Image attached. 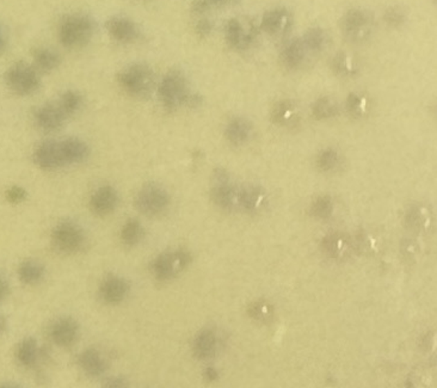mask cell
Here are the masks:
<instances>
[{
	"label": "cell",
	"mask_w": 437,
	"mask_h": 388,
	"mask_svg": "<svg viewBox=\"0 0 437 388\" xmlns=\"http://www.w3.org/2000/svg\"><path fill=\"white\" fill-rule=\"evenodd\" d=\"M220 340L213 330H202L197 333L193 343L194 355L200 360H210L218 353Z\"/></svg>",
	"instance_id": "18"
},
{
	"label": "cell",
	"mask_w": 437,
	"mask_h": 388,
	"mask_svg": "<svg viewBox=\"0 0 437 388\" xmlns=\"http://www.w3.org/2000/svg\"><path fill=\"white\" fill-rule=\"evenodd\" d=\"M59 102L62 103V108L71 118L78 113L80 107L83 104V98L77 91H66L59 98Z\"/></svg>",
	"instance_id": "34"
},
{
	"label": "cell",
	"mask_w": 437,
	"mask_h": 388,
	"mask_svg": "<svg viewBox=\"0 0 437 388\" xmlns=\"http://www.w3.org/2000/svg\"><path fill=\"white\" fill-rule=\"evenodd\" d=\"M307 52L301 39H292L281 52V62L287 70H297L305 62Z\"/></svg>",
	"instance_id": "19"
},
{
	"label": "cell",
	"mask_w": 437,
	"mask_h": 388,
	"mask_svg": "<svg viewBox=\"0 0 437 388\" xmlns=\"http://www.w3.org/2000/svg\"><path fill=\"white\" fill-rule=\"evenodd\" d=\"M44 275H46L44 266L34 259L24 261L18 268V277L23 284L28 286L39 284L44 279Z\"/></svg>",
	"instance_id": "25"
},
{
	"label": "cell",
	"mask_w": 437,
	"mask_h": 388,
	"mask_svg": "<svg viewBox=\"0 0 437 388\" xmlns=\"http://www.w3.org/2000/svg\"><path fill=\"white\" fill-rule=\"evenodd\" d=\"M312 212L317 218H328L333 212V200L328 196H322L317 198L312 205Z\"/></svg>",
	"instance_id": "35"
},
{
	"label": "cell",
	"mask_w": 437,
	"mask_h": 388,
	"mask_svg": "<svg viewBox=\"0 0 437 388\" xmlns=\"http://www.w3.org/2000/svg\"><path fill=\"white\" fill-rule=\"evenodd\" d=\"M6 84L11 91L19 96H29L39 89V71L26 62H15L6 72Z\"/></svg>",
	"instance_id": "5"
},
{
	"label": "cell",
	"mask_w": 437,
	"mask_h": 388,
	"mask_svg": "<svg viewBox=\"0 0 437 388\" xmlns=\"http://www.w3.org/2000/svg\"><path fill=\"white\" fill-rule=\"evenodd\" d=\"M118 203V192L111 185L100 187L92 194L91 200H90L92 212L100 216H105L113 213L116 210Z\"/></svg>",
	"instance_id": "17"
},
{
	"label": "cell",
	"mask_w": 437,
	"mask_h": 388,
	"mask_svg": "<svg viewBox=\"0 0 437 388\" xmlns=\"http://www.w3.org/2000/svg\"><path fill=\"white\" fill-rule=\"evenodd\" d=\"M32 60L39 72H52L60 65L62 59L55 50L47 47H37L32 50Z\"/></svg>",
	"instance_id": "23"
},
{
	"label": "cell",
	"mask_w": 437,
	"mask_h": 388,
	"mask_svg": "<svg viewBox=\"0 0 437 388\" xmlns=\"http://www.w3.org/2000/svg\"><path fill=\"white\" fill-rule=\"evenodd\" d=\"M301 39L306 47L307 52L318 53L325 47L328 35L320 28H312L305 33V35Z\"/></svg>",
	"instance_id": "29"
},
{
	"label": "cell",
	"mask_w": 437,
	"mask_h": 388,
	"mask_svg": "<svg viewBox=\"0 0 437 388\" xmlns=\"http://www.w3.org/2000/svg\"><path fill=\"white\" fill-rule=\"evenodd\" d=\"M52 243L55 249L66 255L80 252L86 243L83 228L73 221H62L54 227Z\"/></svg>",
	"instance_id": "6"
},
{
	"label": "cell",
	"mask_w": 437,
	"mask_h": 388,
	"mask_svg": "<svg viewBox=\"0 0 437 388\" xmlns=\"http://www.w3.org/2000/svg\"><path fill=\"white\" fill-rule=\"evenodd\" d=\"M212 29H213V24H212L208 19H201V21H198V23H197V35L202 36V37L208 36L210 33H212Z\"/></svg>",
	"instance_id": "41"
},
{
	"label": "cell",
	"mask_w": 437,
	"mask_h": 388,
	"mask_svg": "<svg viewBox=\"0 0 437 388\" xmlns=\"http://www.w3.org/2000/svg\"><path fill=\"white\" fill-rule=\"evenodd\" d=\"M215 185L212 189V198L223 210L239 208V188L228 182V174L223 169L214 171Z\"/></svg>",
	"instance_id": "10"
},
{
	"label": "cell",
	"mask_w": 437,
	"mask_h": 388,
	"mask_svg": "<svg viewBox=\"0 0 437 388\" xmlns=\"http://www.w3.org/2000/svg\"><path fill=\"white\" fill-rule=\"evenodd\" d=\"M368 105H369V103H368L367 98L364 96H361L359 93L353 92L346 98V111H348L351 118H363L368 111Z\"/></svg>",
	"instance_id": "31"
},
{
	"label": "cell",
	"mask_w": 437,
	"mask_h": 388,
	"mask_svg": "<svg viewBox=\"0 0 437 388\" xmlns=\"http://www.w3.org/2000/svg\"><path fill=\"white\" fill-rule=\"evenodd\" d=\"M39 348L34 338H26L18 345L17 356L18 362L21 363L26 368H32L39 362Z\"/></svg>",
	"instance_id": "24"
},
{
	"label": "cell",
	"mask_w": 437,
	"mask_h": 388,
	"mask_svg": "<svg viewBox=\"0 0 437 388\" xmlns=\"http://www.w3.org/2000/svg\"><path fill=\"white\" fill-rule=\"evenodd\" d=\"M192 262L190 253L176 250L159 255L151 263V271L158 281H169L178 275Z\"/></svg>",
	"instance_id": "9"
},
{
	"label": "cell",
	"mask_w": 437,
	"mask_h": 388,
	"mask_svg": "<svg viewBox=\"0 0 437 388\" xmlns=\"http://www.w3.org/2000/svg\"><path fill=\"white\" fill-rule=\"evenodd\" d=\"M106 30L110 36L121 44H131L138 39L140 33L136 23L129 18L115 16L106 22Z\"/></svg>",
	"instance_id": "16"
},
{
	"label": "cell",
	"mask_w": 437,
	"mask_h": 388,
	"mask_svg": "<svg viewBox=\"0 0 437 388\" xmlns=\"http://www.w3.org/2000/svg\"><path fill=\"white\" fill-rule=\"evenodd\" d=\"M104 387H113V388H122L127 387V380L123 379L121 376H113V378H108L105 379Z\"/></svg>",
	"instance_id": "40"
},
{
	"label": "cell",
	"mask_w": 437,
	"mask_h": 388,
	"mask_svg": "<svg viewBox=\"0 0 437 388\" xmlns=\"http://www.w3.org/2000/svg\"><path fill=\"white\" fill-rule=\"evenodd\" d=\"M317 162H318V167L320 170L325 171V172L335 171L338 166L341 165V154L337 152L336 149H324L323 152L320 153Z\"/></svg>",
	"instance_id": "33"
},
{
	"label": "cell",
	"mask_w": 437,
	"mask_h": 388,
	"mask_svg": "<svg viewBox=\"0 0 437 388\" xmlns=\"http://www.w3.org/2000/svg\"><path fill=\"white\" fill-rule=\"evenodd\" d=\"M90 156V147L83 140L67 138L48 140L39 144L34 152L36 165L44 170H57L67 165L85 162Z\"/></svg>",
	"instance_id": "1"
},
{
	"label": "cell",
	"mask_w": 437,
	"mask_h": 388,
	"mask_svg": "<svg viewBox=\"0 0 437 388\" xmlns=\"http://www.w3.org/2000/svg\"><path fill=\"white\" fill-rule=\"evenodd\" d=\"M5 197H6V200L9 201L10 203L18 205V203H21V202L26 200V192L22 187L15 185V187L8 189V192L5 194Z\"/></svg>",
	"instance_id": "39"
},
{
	"label": "cell",
	"mask_w": 437,
	"mask_h": 388,
	"mask_svg": "<svg viewBox=\"0 0 437 388\" xmlns=\"http://www.w3.org/2000/svg\"><path fill=\"white\" fill-rule=\"evenodd\" d=\"M129 290L127 279L121 276H106L100 287V297L106 305H118L127 299Z\"/></svg>",
	"instance_id": "13"
},
{
	"label": "cell",
	"mask_w": 437,
	"mask_h": 388,
	"mask_svg": "<svg viewBox=\"0 0 437 388\" xmlns=\"http://www.w3.org/2000/svg\"><path fill=\"white\" fill-rule=\"evenodd\" d=\"M374 18L366 10L353 9L342 17L341 29L343 35L350 42L360 44L372 34Z\"/></svg>",
	"instance_id": "7"
},
{
	"label": "cell",
	"mask_w": 437,
	"mask_h": 388,
	"mask_svg": "<svg viewBox=\"0 0 437 388\" xmlns=\"http://www.w3.org/2000/svg\"><path fill=\"white\" fill-rule=\"evenodd\" d=\"M293 24V17L288 10L274 9L264 13L261 28L271 36H282L288 33Z\"/></svg>",
	"instance_id": "15"
},
{
	"label": "cell",
	"mask_w": 437,
	"mask_h": 388,
	"mask_svg": "<svg viewBox=\"0 0 437 388\" xmlns=\"http://www.w3.org/2000/svg\"><path fill=\"white\" fill-rule=\"evenodd\" d=\"M225 37L232 48L245 50L254 42L256 28L241 18H231L225 26Z\"/></svg>",
	"instance_id": "11"
},
{
	"label": "cell",
	"mask_w": 437,
	"mask_h": 388,
	"mask_svg": "<svg viewBox=\"0 0 437 388\" xmlns=\"http://www.w3.org/2000/svg\"><path fill=\"white\" fill-rule=\"evenodd\" d=\"M188 82L180 71H170L162 78L158 88V96L162 107L169 111L187 104L189 95Z\"/></svg>",
	"instance_id": "4"
},
{
	"label": "cell",
	"mask_w": 437,
	"mask_h": 388,
	"mask_svg": "<svg viewBox=\"0 0 437 388\" xmlns=\"http://www.w3.org/2000/svg\"><path fill=\"white\" fill-rule=\"evenodd\" d=\"M210 0H195L193 4V11L198 15H202L210 9Z\"/></svg>",
	"instance_id": "42"
},
{
	"label": "cell",
	"mask_w": 437,
	"mask_h": 388,
	"mask_svg": "<svg viewBox=\"0 0 437 388\" xmlns=\"http://www.w3.org/2000/svg\"><path fill=\"white\" fill-rule=\"evenodd\" d=\"M313 115L318 120H326L336 116L338 113V105L335 100L328 98V97H323L315 102L313 104Z\"/></svg>",
	"instance_id": "32"
},
{
	"label": "cell",
	"mask_w": 437,
	"mask_h": 388,
	"mask_svg": "<svg viewBox=\"0 0 437 388\" xmlns=\"http://www.w3.org/2000/svg\"><path fill=\"white\" fill-rule=\"evenodd\" d=\"M8 293H9V284H8V281H6L3 276L0 275V302L4 300L6 295H8Z\"/></svg>",
	"instance_id": "43"
},
{
	"label": "cell",
	"mask_w": 437,
	"mask_h": 388,
	"mask_svg": "<svg viewBox=\"0 0 437 388\" xmlns=\"http://www.w3.org/2000/svg\"><path fill=\"white\" fill-rule=\"evenodd\" d=\"M324 251L330 257L341 259L346 257L350 251V243L343 234H330L323 241Z\"/></svg>",
	"instance_id": "26"
},
{
	"label": "cell",
	"mask_w": 437,
	"mask_h": 388,
	"mask_svg": "<svg viewBox=\"0 0 437 388\" xmlns=\"http://www.w3.org/2000/svg\"><path fill=\"white\" fill-rule=\"evenodd\" d=\"M6 44H8L6 35H5L4 30H3V29H1V26H0V54L4 52L5 48H6Z\"/></svg>",
	"instance_id": "45"
},
{
	"label": "cell",
	"mask_w": 437,
	"mask_h": 388,
	"mask_svg": "<svg viewBox=\"0 0 437 388\" xmlns=\"http://www.w3.org/2000/svg\"><path fill=\"white\" fill-rule=\"evenodd\" d=\"M121 240L126 246H136L140 244L145 237L144 227L139 220L136 219H129L128 221L123 223L120 233Z\"/></svg>",
	"instance_id": "28"
},
{
	"label": "cell",
	"mask_w": 437,
	"mask_h": 388,
	"mask_svg": "<svg viewBox=\"0 0 437 388\" xmlns=\"http://www.w3.org/2000/svg\"><path fill=\"white\" fill-rule=\"evenodd\" d=\"M170 205V195L162 185L149 183L139 190L136 197V210L147 216H157Z\"/></svg>",
	"instance_id": "8"
},
{
	"label": "cell",
	"mask_w": 437,
	"mask_h": 388,
	"mask_svg": "<svg viewBox=\"0 0 437 388\" xmlns=\"http://www.w3.org/2000/svg\"><path fill=\"white\" fill-rule=\"evenodd\" d=\"M53 342L62 348H70L79 337V326L75 319L62 317L54 322L49 330Z\"/></svg>",
	"instance_id": "14"
},
{
	"label": "cell",
	"mask_w": 437,
	"mask_h": 388,
	"mask_svg": "<svg viewBox=\"0 0 437 388\" xmlns=\"http://www.w3.org/2000/svg\"><path fill=\"white\" fill-rule=\"evenodd\" d=\"M118 84L129 96L145 98L154 91V73L149 66L133 64L118 73Z\"/></svg>",
	"instance_id": "3"
},
{
	"label": "cell",
	"mask_w": 437,
	"mask_h": 388,
	"mask_svg": "<svg viewBox=\"0 0 437 388\" xmlns=\"http://www.w3.org/2000/svg\"><path fill=\"white\" fill-rule=\"evenodd\" d=\"M252 133L251 124L245 118H236L231 120L225 129L226 139L234 146L243 145L250 139Z\"/></svg>",
	"instance_id": "22"
},
{
	"label": "cell",
	"mask_w": 437,
	"mask_h": 388,
	"mask_svg": "<svg viewBox=\"0 0 437 388\" xmlns=\"http://www.w3.org/2000/svg\"><path fill=\"white\" fill-rule=\"evenodd\" d=\"M79 364L89 376L98 378L106 371L104 356L97 349H86L79 356Z\"/></svg>",
	"instance_id": "20"
},
{
	"label": "cell",
	"mask_w": 437,
	"mask_h": 388,
	"mask_svg": "<svg viewBox=\"0 0 437 388\" xmlns=\"http://www.w3.org/2000/svg\"><path fill=\"white\" fill-rule=\"evenodd\" d=\"M384 19H385L387 26L397 28V26H402L405 23L407 13L399 6H391V8L386 10Z\"/></svg>",
	"instance_id": "37"
},
{
	"label": "cell",
	"mask_w": 437,
	"mask_h": 388,
	"mask_svg": "<svg viewBox=\"0 0 437 388\" xmlns=\"http://www.w3.org/2000/svg\"><path fill=\"white\" fill-rule=\"evenodd\" d=\"M297 107L292 100H280L271 110V120L277 124H290L297 120Z\"/></svg>",
	"instance_id": "27"
},
{
	"label": "cell",
	"mask_w": 437,
	"mask_h": 388,
	"mask_svg": "<svg viewBox=\"0 0 437 388\" xmlns=\"http://www.w3.org/2000/svg\"><path fill=\"white\" fill-rule=\"evenodd\" d=\"M6 326H8L6 318H5L4 315H1V314H0V335H1V333H4L5 330H6Z\"/></svg>",
	"instance_id": "46"
},
{
	"label": "cell",
	"mask_w": 437,
	"mask_h": 388,
	"mask_svg": "<svg viewBox=\"0 0 437 388\" xmlns=\"http://www.w3.org/2000/svg\"><path fill=\"white\" fill-rule=\"evenodd\" d=\"M68 118L59 100L41 105L34 113L36 126L46 133L60 129Z\"/></svg>",
	"instance_id": "12"
},
{
	"label": "cell",
	"mask_w": 437,
	"mask_h": 388,
	"mask_svg": "<svg viewBox=\"0 0 437 388\" xmlns=\"http://www.w3.org/2000/svg\"><path fill=\"white\" fill-rule=\"evenodd\" d=\"M266 192L257 185H246L239 189V208L257 212L266 203Z\"/></svg>",
	"instance_id": "21"
},
{
	"label": "cell",
	"mask_w": 437,
	"mask_h": 388,
	"mask_svg": "<svg viewBox=\"0 0 437 388\" xmlns=\"http://www.w3.org/2000/svg\"><path fill=\"white\" fill-rule=\"evenodd\" d=\"M428 212L425 208H413L410 210V214L407 215V220L412 227L415 228H423L428 226L430 218Z\"/></svg>",
	"instance_id": "38"
},
{
	"label": "cell",
	"mask_w": 437,
	"mask_h": 388,
	"mask_svg": "<svg viewBox=\"0 0 437 388\" xmlns=\"http://www.w3.org/2000/svg\"><path fill=\"white\" fill-rule=\"evenodd\" d=\"M205 378L208 381H214L218 378V371H215L214 368H207L206 371H205Z\"/></svg>",
	"instance_id": "44"
},
{
	"label": "cell",
	"mask_w": 437,
	"mask_h": 388,
	"mask_svg": "<svg viewBox=\"0 0 437 388\" xmlns=\"http://www.w3.org/2000/svg\"><path fill=\"white\" fill-rule=\"evenodd\" d=\"M95 33V23L84 13H73L62 19L59 26V39L68 49L82 48L90 42Z\"/></svg>",
	"instance_id": "2"
},
{
	"label": "cell",
	"mask_w": 437,
	"mask_h": 388,
	"mask_svg": "<svg viewBox=\"0 0 437 388\" xmlns=\"http://www.w3.org/2000/svg\"><path fill=\"white\" fill-rule=\"evenodd\" d=\"M236 0H210V4L214 5H228L234 3Z\"/></svg>",
	"instance_id": "47"
},
{
	"label": "cell",
	"mask_w": 437,
	"mask_h": 388,
	"mask_svg": "<svg viewBox=\"0 0 437 388\" xmlns=\"http://www.w3.org/2000/svg\"><path fill=\"white\" fill-rule=\"evenodd\" d=\"M249 313L259 322H268L272 317V307L266 301H258L250 307Z\"/></svg>",
	"instance_id": "36"
},
{
	"label": "cell",
	"mask_w": 437,
	"mask_h": 388,
	"mask_svg": "<svg viewBox=\"0 0 437 388\" xmlns=\"http://www.w3.org/2000/svg\"><path fill=\"white\" fill-rule=\"evenodd\" d=\"M333 72L342 77H350L357 72V65L355 64L351 57L346 53H338L333 59Z\"/></svg>",
	"instance_id": "30"
}]
</instances>
